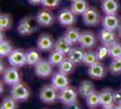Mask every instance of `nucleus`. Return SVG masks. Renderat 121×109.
I'll list each match as a JSON object with an SVG mask.
<instances>
[{"label": "nucleus", "instance_id": "obj_18", "mask_svg": "<svg viewBox=\"0 0 121 109\" xmlns=\"http://www.w3.org/2000/svg\"><path fill=\"white\" fill-rule=\"evenodd\" d=\"M100 104L102 106L114 105V91L110 88H104L99 92Z\"/></svg>", "mask_w": 121, "mask_h": 109}, {"label": "nucleus", "instance_id": "obj_32", "mask_svg": "<svg viewBox=\"0 0 121 109\" xmlns=\"http://www.w3.org/2000/svg\"><path fill=\"white\" fill-rule=\"evenodd\" d=\"M109 57L112 58H118L121 57V44L118 42H115L111 46L108 47Z\"/></svg>", "mask_w": 121, "mask_h": 109}, {"label": "nucleus", "instance_id": "obj_22", "mask_svg": "<svg viewBox=\"0 0 121 109\" xmlns=\"http://www.w3.org/2000/svg\"><path fill=\"white\" fill-rule=\"evenodd\" d=\"M89 8V5L86 0H74L71 5V11L75 15H83L84 12Z\"/></svg>", "mask_w": 121, "mask_h": 109}, {"label": "nucleus", "instance_id": "obj_19", "mask_svg": "<svg viewBox=\"0 0 121 109\" xmlns=\"http://www.w3.org/2000/svg\"><path fill=\"white\" fill-rule=\"evenodd\" d=\"M99 37L101 43L107 47H109L112 44L117 42V36L114 33V31H109V30H107L104 28L99 32Z\"/></svg>", "mask_w": 121, "mask_h": 109}, {"label": "nucleus", "instance_id": "obj_12", "mask_svg": "<svg viewBox=\"0 0 121 109\" xmlns=\"http://www.w3.org/2000/svg\"><path fill=\"white\" fill-rule=\"evenodd\" d=\"M54 40L52 36L49 34H43L38 37L37 40V47L41 51H50L54 48Z\"/></svg>", "mask_w": 121, "mask_h": 109}, {"label": "nucleus", "instance_id": "obj_44", "mask_svg": "<svg viewBox=\"0 0 121 109\" xmlns=\"http://www.w3.org/2000/svg\"><path fill=\"white\" fill-rule=\"evenodd\" d=\"M71 1H74V0H71Z\"/></svg>", "mask_w": 121, "mask_h": 109}, {"label": "nucleus", "instance_id": "obj_6", "mask_svg": "<svg viewBox=\"0 0 121 109\" xmlns=\"http://www.w3.org/2000/svg\"><path fill=\"white\" fill-rule=\"evenodd\" d=\"M8 62L16 68L25 66L26 65V52L21 49H14L8 56Z\"/></svg>", "mask_w": 121, "mask_h": 109}, {"label": "nucleus", "instance_id": "obj_16", "mask_svg": "<svg viewBox=\"0 0 121 109\" xmlns=\"http://www.w3.org/2000/svg\"><path fill=\"white\" fill-rule=\"evenodd\" d=\"M85 56V51L83 50L82 47H72L71 50L67 55V58L69 60H71L75 66L81 65V63H83Z\"/></svg>", "mask_w": 121, "mask_h": 109}, {"label": "nucleus", "instance_id": "obj_24", "mask_svg": "<svg viewBox=\"0 0 121 109\" xmlns=\"http://www.w3.org/2000/svg\"><path fill=\"white\" fill-rule=\"evenodd\" d=\"M41 60L40 53L35 49H30L26 52V65L35 66Z\"/></svg>", "mask_w": 121, "mask_h": 109}, {"label": "nucleus", "instance_id": "obj_36", "mask_svg": "<svg viewBox=\"0 0 121 109\" xmlns=\"http://www.w3.org/2000/svg\"><path fill=\"white\" fill-rule=\"evenodd\" d=\"M64 109H82L81 107L80 104L76 101L74 103H71V104H65L64 105Z\"/></svg>", "mask_w": 121, "mask_h": 109}, {"label": "nucleus", "instance_id": "obj_23", "mask_svg": "<svg viewBox=\"0 0 121 109\" xmlns=\"http://www.w3.org/2000/svg\"><path fill=\"white\" fill-rule=\"evenodd\" d=\"M81 33V32L78 28H76V27H69L65 31L63 36H65L66 38L71 42L72 45H74V44L79 43Z\"/></svg>", "mask_w": 121, "mask_h": 109}, {"label": "nucleus", "instance_id": "obj_26", "mask_svg": "<svg viewBox=\"0 0 121 109\" xmlns=\"http://www.w3.org/2000/svg\"><path fill=\"white\" fill-rule=\"evenodd\" d=\"M64 54L60 53V51H57V50H53L52 52L50 54L49 56V58H48V61L51 63V65L52 66H59L60 63L63 61V59L65 58L64 57Z\"/></svg>", "mask_w": 121, "mask_h": 109}, {"label": "nucleus", "instance_id": "obj_17", "mask_svg": "<svg viewBox=\"0 0 121 109\" xmlns=\"http://www.w3.org/2000/svg\"><path fill=\"white\" fill-rule=\"evenodd\" d=\"M101 8L105 15H116L119 9V3L117 0H103Z\"/></svg>", "mask_w": 121, "mask_h": 109}, {"label": "nucleus", "instance_id": "obj_28", "mask_svg": "<svg viewBox=\"0 0 121 109\" xmlns=\"http://www.w3.org/2000/svg\"><path fill=\"white\" fill-rule=\"evenodd\" d=\"M12 25V18L8 14L0 15V30L1 33L9 29Z\"/></svg>", "mask_w": 121, "mask_h": 109}, {"label": "nucleus", "instance_id": "obj_25", "mask_svg": "<svg viewBox=\"0 0 121 109\" xmlns=\"http://www.w3.org/2000/svg\"><path fill=\"white\" fill-rule=\"evenodd\" d=\"M74 67H75V65L71 62V60H69L68 58H64L63 61L58 66L59 71L61 73H63V74H65L67 76L73 72Z\"/></svg>", "mask_w": 121, "mask_h": 109}, {"label": "nucleus", "instance_id": "obj_41", "mask_svg": "<svg viewBox=\"0 0 121 109\" xmlns=\"http://www.w3.org/2000/svg\"><path fill=\"white\" fill-rule=\"evenodd\" d=\"M117 34H118V36L121 37V25L119 26V27L117 28Z\"/></svg>", "mask_w": 121, "mask_h": 109}, {"label": "nucleus", "instance_id": "obj_21", "mask_svg": "<svg viewBox=\"0 0 121 109\" xmlns=\"http://www.w3.org/2000/svg\"><path fill=\"white\" fill-rule=\"evenodd\" d=\"M78 91H79V93H80L81 96H83V97L86 98L89 95H91L93 92H95V87H94V85H93V83L91 81L83 80L80 84Z\"/></svg>", "mask_w": 121, "mask_h": 109}, {"label": "nucleus", "instance_id": "obj_10", "mask_svg": "<svg viewBox=\"0 0 121 109\" xmlns=\"http://www.w3.org/2000/svg\"><path fill=\"white\" fill-rule=\"evenodd\" d=\"M75 14L71 11V9H68V8L60 10L57 16L59 23L65 26H72L75 23Z\"/></svg>", "mask_w": 121, "mask_h": 109}, {"label": "nucleus", "instance_id": "obj_33", "mask_svg": "<svg viewBox=\"0 0 121 109\" xmlns=\"http://www.w3.org/2000/svg\"><path fill=\"white\" fill-rule=\"evenodd\" d=\"M109 71L113 75H117L121 73V57L113 58L109 65Z\"/></svg>", "mask_w": 121, "mask_h": 109}, {"label": "nucleus", "instance_id": "obj_43", "mask_svg": "<svg viewBox=\"0 0 121 109\" xmlns=\"http://www.w3.org/2000/svg\"><path fill=\"white\" fill-rule=\"evenodd\" d=\"M103 0H92V2H94V3H101Z\"/></svg>", "mask_w": 121, "mask_h": 109}, {"label": "nucleus", "instance_id": "obj_2", "mask_svg": "<svg viewBox=\"0 0 121 109\" xmlns=\"http://www.w3.org/2000/svg\"><path fill=\"white\" fill-rule=\"evenodd\" d=\"M10 95L15 98L16 101H26L30 96V91L28 87L25 85L24 83L15 84L14 85H12V88L10 91Z\"/></svg>", "mask_w": 121, "mask_h": 109}, {"label": "nucleus", "instance_id": "obj_42", "mask_svg": "<svg viewBox=\"0 0 121 109\" xmlns=\"http://www.w3.org/2000/svg\"><path fill=\"white\" fill-rule=\"evenodd\" d=\"M115 105H116L117 109H121V102L120 103H118V104H115Z\"/></svg>", "mask_w": 121, "mask_h": 109}, {"label": "nucleus", "instance_id": "obj_3", "mask_svg": "<svg viewBox=\"0 0 121 109\" xmlns=\"http://www.w3.org/2000/svg\"><path fill=\"white\" fill-rule=\"evenodd\" d=\"M40 99L45 104H52L58 99L57 89L52 85H43L40 90Z\"/></svg>", "mask_w": 121, "mask_h": 109}, {"label": "nucleus", "instance_id": "obj_15", "mask_svg": "<svg viewBox=\"0 0 121 109\" xmlns=\"http://www.w3.org/2000/svg\"><path fill=\"white\" fill-rule=\"evenodd\" d=\"M119 26V19L117 15H105L102 19V26L104 29L115 32Z\"/></svg>", "mask_w": 121, "mask_h": 109}, {"label": "nucleus", "instance_id": "obj_30", "mask_svg": "<svg viewBox=\"0 0 121 109\" xmlns=\"http://www.w3.org/2000/svg\"><path fill=\"white\" fill-rule=\"evenodd\" d=\"M17 101L12 96H6L3 99L1 103V109H16L17 107Z\"/></svg>", "mask_w": 121, "mask_h": 109}, {"label": "nucleus", "instance_id": "obj_31", "mask_svg": "<svg viewBox=\"0 0 121 109\" xmlns=\"http://www.w3.org/2000/svg\"><path fill=\"white\" fill-rule=\"evenodd\" d=\"M98 60L97 58L96 52H93V51H87L85 52V56H84V59H83V64L87 66H91L93 64H95Z\"/></svg>", "mask_w": 121, "mask_h": 109}, {"label": "nucleus", "instance_id": "obj_46", "mask_svg": "<svg viewBox=\"0 0 121 109\" xmlns=\"http://www.w3.org/2000/svg\"><path fill=\"white\" fill-rule=\"evenodd\" d=\"M91 109H92V108H91Z\"/></svg>", "mask_w": 121, "mask_h": 109}, {"label": "nucleus", "instance_id": "obj_38", "mask_svg": "<svg viewBox=\"0 0 121 109\" xmlns=\"http://www.w3.org/2000/svg\"><path fill=\"white\" fill-rule=\"evenodd\" d=\"M42 1L43 0H28V2L30 3L31 5H38V4H42Z\"/></svg>", "mask_w": 121, "mask_h": 109}, {"label": "nucleus", "instance_id": "obj_8", "mask_svg": "<svg viewBox=\"0 0 121 109\" xmlns=\"http://www.w3.org/2000/svg\"><path fill=\"white\" fill-rule=\"evenodd\" d=\"M97 44V37L95 34L91 31H83L81 33L79 45L82 48H92L96 46Z\"/></svg>", "mask_w": 121, "mask_h": 109}, {"label": "nucleus", "instance_id": "obj_4", "mask_svg": "<svg viewBox=\"0 0 121 109\" xmlns=\"http://www.w3.org/2000/svg\"><path fill=\"white\" fill-rule=\"evenodd\" d=\"M100 14L97 8L89 6V8L84 12L82 15V20L83 23L88 26H98L100 22Z\"/></svg>", "mask_w": 121, "mask_h": 109}, {"label": "nucleus", "instance_id": "obj_40", "mask_svg": "<svg viewBox=\"0 0 121 109\" xmlns=\"http://www.w3.org/2000/svg\"><path fill=\"white\" fill-rule=\"evenodd\" d=\"M0 68H1V69H0V72H1V74H2V73H4V71H5V66H4V64H3L2 62H1V66H0Z\"/></svg>", "mask_w": 121, "mask_h": 109}, {"label": "nucleus", "instance_id": "obj_37", "mask_svg": "<svg viewBox=\"0 0 121 109\" xmlns=\"http://www.w3.org/2000/svg\"><path fill=\"white\" fill-rule=\"evenodd\" d=\"M114 102H115V104L121 102V90L114 91Z\"/></svg>", "mask_w": 121, "mask_h": 109}, {"label": "nucleus", "instance_id": "obj_39", "mask_svg": "<svg viewBox=\"0 0 121 109\" xmlns=\"http://www.w3.org/2000/svg\"><path fill=\"white\" fill-rule=\"evenodd\" d=\"M102 109H117L116 105H108V106H102Z\"/></svg>", "mask_w": 121, "mask_h": 109}, {"label": "nucleus", "instance_id": "obj_11", "mask_svg": "<svg viewBox=\"0 0 121 109\" xmlns=\"http://www.w3.org/2000/svg\"><path fill=\"white\" fill-rule=\"evenodd\" d=\"M52 85L57 89V91H60L61 89L69 86V79L67 77V75L60 71L53 73L52 77Z\"/></svg>", "mask_w": 121, "mask_h": 109}, {"label": "nucleus", "instance_id": "obj_34", "mask_svg": "<svg viewBox=\"0 0 121 109\" xmlns=\"http://www.w3.org/2000/svg\"><path fill=\"white\" fill-rule=\"evenodd\" d=\"M96 55H97V58H98L99 61L104 60L108 56H109L108 47H107V46H105V45L99 47H98V49L96 50Z\"/></svg>", "mask_w": 121, "mask_h": 109}, {"label": "nucleus", "instance_id": "obj_35", "mask_svg": "<svg viewBox=\"0 0 121 109\" xmlns=\"http://www.w3.org/2000/svg\"><path fill=\"white\" fill-rule=\"evenodd\" d=\"M60 4V0H43L42 5L47 8H54Z\"/></svg>", "mask_w": 121, "mask_h": 109}, {"label": "nucleus", "instance_id": "obj_20", "mask_svg": "<svg viewBox=\"0 0 121 109\" xmlns=\"http://www.w3.org/2000/svg\"><path fill=\"white\" fill-rule=\"evenodd\" d=\"M71 46H72V44L71 42L69 41L64 36H62L59 37L58 40L55 42L54 49L57 51H60V53H62L64 55H68L72 48Z\"/></svg>", "mask_w": 121, "mask_h": 109}, {"label": "nucleus", "instance_id": "obj_7", "mask_svg": "<svg viewBox=\"0 0 121 109\" xmlns=\"http://www.w3.org/2000/svg\"><path fill=\"white\" fill-rule=\"evenodd\" d=\"M35 75L39 77L47 78L52 74V66L48 60L41 59L39 62L35 66Z\"/></svg>", "mask_w": 121, "mask_h": 109}, {"label": "nucleus", "instance_id": "obj_9", "mask_svg": "<svg viewBox=\"0 0 121 109\" xmlns=\"http://www.w3.org/2000/svg\"><path fill=\"white\" fill-rule=\"evenodd\" d=\"M3 81L4 83L9 85H14L15 84L20 82V75L17 71L16 67L5 68V70L3 73Z\"/></svg>", "mask_w": 121, "mask_h": 109}, {"label": "nucleus", "instance_id": "obj_29", "mask_svg": "<svg viewBox=\"0 0 121 109\" xmlns=\"http://www.w3.org/2000/svg\"><path fill=\"white\" fill-rule=\"evenodd\" d=\"M12 51H13V48H12L10 42L7 40H4V39L1 40L0 42V57H8Z\"/></svg>", "mask_w": 121, "mask_h": 109}, {"label": "nucleus", "instance_id": "obj_45", "mask_svg": "<svg viewBox=\"0 0 121 109\" xmlns=\"http://www.w3.org/2000/svg\"><path fill=\"white\" fill-rule=\"evenodd\" d=\"M0 109H1V108H0Z\"/></svg>", "mask_w": 121, "mask_h": 109}, {"label": "nucleus", "instance_id": "obj_27", "mask_svg": "<svg viewBox=\"0 0 121 109\" xmlns=\"http://www.w3.org/2000/svg\"><path fill=\"white\" fill-rule=\"evenodd\" d=\"M86 103L88 104V106H90L91 108H94V107H97L99 105H101L99 93L95 91L91 95H89L86 97Z\"/></svg>", "mask_w": 121, "mask_h": 109}, {"label": "nucleus", "instance_id": "obj_13", "mask_svg": "<svg viewBox=\"0 0 121 109\" xmlns=\"http://www.w3.org/2000/svg\"><path fill=\"white\" fill-rule=\"evenodd\" d=\"M88 75L93 79H102L106 76V69L100 61H97L95 64L89 66Z\"/></svg>", "mask_w": 121, "mask_h": 109}, {"label": "nucleus", "instance_id": "obj_5", "mask_svg": "<svg viewBox=\"0 0 121 109\" xmlns=\"http://www.w3.org/2000/svg\"><path fill=\"white\" fill-rule=\"evenodd\" d=\"M77 91L71 86H67L58 93V100L62 104H69L77 101Z\"/></svg>", "mask_w": 121, "mask_h": 109}, {"label": "nucleus", "instance_id": "obj_1", "mask_svg": "<svg viewBox=\"0 0 121 109\" xmlns=\"http://www.w3.org/2000/svg\"><path fill=\"white\" fill-rule=\"evenodd\" d=\"M39 23L36 16H29L23 18L17 26V32L21 36H30L38 30Z\"/></svg>", "mask_w": 121, "mask_h": 109}, {"label": "nucleus", "instance_id": "obj_14", "mask_svg": "<svg viewBox=\"0 0 121 109\" xmlns=\"http://www.w3.org/2000/svg\"><path fill=\"white\" fill-rule=\"evenodd\" d=\"M36 18L39 25L42 26H50L54 23V16L52 13L46 8L39 11L36 15Z\"/></svg>", "mask_w": 121, "mask_h": 109}]
</instances>
